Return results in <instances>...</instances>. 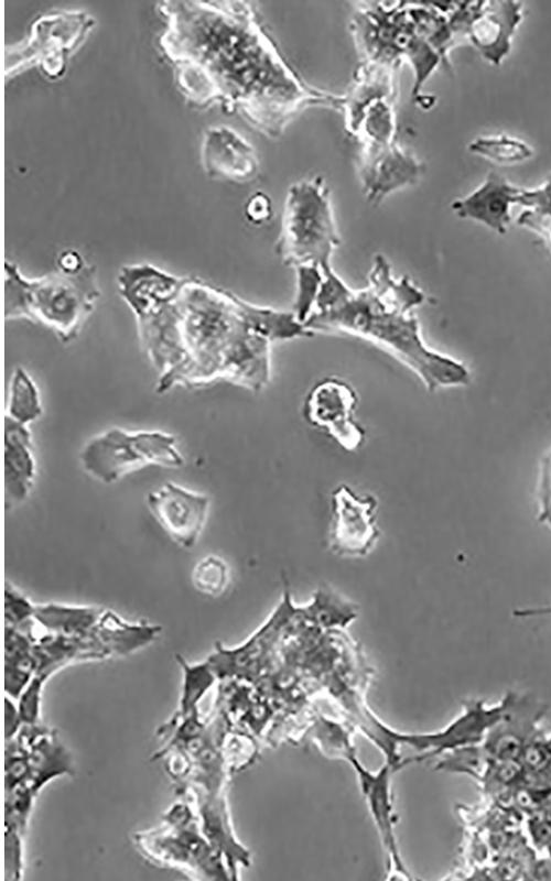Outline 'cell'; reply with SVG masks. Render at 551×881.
<instances>
[{"instance_id": "obj_17", "label": "cell", "mask_w": 551, "mask_h": 881, "mask_svg": "<svg viewBox=\"0 0 551 881\" xmlns=\"http://www.w3.org/2000/svg\"><path fill=\"white\" fill-rule=\"evenodd\" d=\"M32 626L33 620L19 627L4 624V689L13 698L20 697L36 672Z\"/></svg>"}, {"instance_id": "obj_32", "label": "cell", "mask_w": 551, "mask_h": 881, "mask_svg": "<svg viewBox=\"0 0 551 881\" xmlns=\"http://www.w3.org/2000/svg\"><path fill=\"white\" fill-rule=\"evenodd\" d=\"M58 271L67 274H76L83 271L87 264L82 255L75 250L63 251L57 259Z\"/></svg>"}, {"instance_id": "obj_33", "label": "cell", "mask_w": 551, "mask_h": 881, "mask_svg": "<svg viewBox=\"0 0 551 881\" xmlns=\"http://www.w3.org/2000/svg\"><path fill=\"white\" fill-rule=\"evenodd\" d=\"M22 724L20 714L18 708H15L9 699V696L6 697V708H4V738L6 741L12 739L15 735L18 729Z\"/></svg>"}, {"instance_id": "obj_23", "label": "cell", "mask_w": 551, "mask_h": 881, "mask_svg": "<svg viewBox=\"0 0 551 881\" xmlns=\"http://www.w3.org/2000/svg\"><path fill=\"white\" fill-rule=\"evenodd\" d=\"M177 663L183 670V690L177 716L184 717L196 709V704L216 679L208 661L188 664L183 656L176 654Z\"/></svg>"}, {"instance_id": "obj_15", "label": "cell", "mask_w": 551, "mask_h": 881, "mask_svg": "<svg viewBox=\"0 0 551 881\" xmlns=\"http://www.w3.org/2000/svg\"><path fill=\"white\" fill-rule=\"evenodd\" d=\"M203 161L209 175L236 182L251 181L259 170L253 148L226 127L213 128L206 133Z\"/></svg>"}, {"instance_id": "obj_22", "label": "cell", "mask_w": 551, "mask_h": 881, "mask_svg": "<svg viewBox=\"0 0 551 881\" xmlns=\"http://www.w3.org/2000/svg\"><path fill=\"white\" fill-rule=\"evenodd\" d=\"M468 150L498 164H517L533 155L526 142L505 134L478 137L468 144Z\"/></svg>"}, {"instance_id": "obj_24", "label": "cell", "mask_w": 551, "mask_h": 881, "mask_svg": "<svg viewBox=\"0 0 551 881\" xmlns=\"http://www.w3.org/2000/svg\"><path fill=\"white\" fill-rule=\"evenodd\" d=\"M490 759L482 743L462 747L442 754L436 769L463 773L482 782Z\"/></svg>"}, {"instance_id": "obj_34", "label": "cell", "mask_w": 551, "mask_h": 881, "mask_svg": "<svg viewBox=\"0 0 551 881\" xmlns=\"http://www.w3.org/2000/svg\"><path fill=\"white\" fill-rule=\"evenodd\" d=\"M542 614H551V606L543 608L518 609L514 611V616L519 618H528Z\"/></svg>"}, {"instance_id": "obj_6", "label": "cell", "mask_w": 551, "mask_h": 881, "mask_svg": "<svg viewBox=\"0 0 551 881\" xmlns=\"http://www.w3.org/2000/svg\"><path fill=\"white\" fill-rule=\"evenodd\" d=\"M515 693L508 692L499 703L488 706L484 700L469 699L463 706V711L443 729L435 732L404 733L383 728L387 760L397 761V746L406 744L420 752L400 761L398 770L402 766L420 762L430 758L442 755L452 750L483 743L489 730L503 718L509 708Z\"/></svg>"}, {"instance_id": "obj_25", "label": "cell", "mask_w": 551, "mask_h": 881, "mask_svg": "<svg viewBox=\"0 0 551 881\" xmlns=\"http://www.w3.org/2000/svg\"><path fill=\"white\" fill-rule=\"evenodd\" d=\"M228 581L229 568L223 558L215 555L202 558L192 573L194 588L206 596L222 595L227 588Z\"/></svg>"}, {"instance_id": "obj_28", "label": "cell", "mask_w": 551, "mask_h": 881, "mask_svg": "<svg viewBox=\"0 0 551 881\" xmlns=\"http://www.w3.org/2000/svg\"><path fill=\"white\" fill-rule=\"evenodd\" d=\"M315 732L321 748L325 751H331V755L347 760L350 754L356 752L348 735L333 721L323 720L317 722Z\"/></svg>"}, {"instance_id": "obj_27", "label": "cell", "mask_w": 551, "mask_h": 881, "mask_svg": "<svg viewBox=\"0 0 551 881\" xmlns=\"http://www.w3.org/2000/svg\"><path fill=\"white\" fill-rule=\"evenodd\" d=\"M35 605L22 592L4 585L3 614L4 624L19 627L34 620Z\"/></svg>"}, {"instance_id": "obj_8", "label": "cell", "mask_w": 551, "mask_h": 881, "mask_svg": "<svg viewBox=\"0 0 551 881\" xmlns=\"http://www.w3.org/2000/svg\"><path fill=\"white\" fill-rule=\"evenodd\" d=\"M333 518L329 547L344 557H361L376 545L380 532L375 524L377 500L370 494H356L342 485L332 494Z\"/></svg>"}, {"instance_id": "obj_4", "label": "cell", "mask_w": 551, "mask_h": 881, "mask_svg": "<svg viewBox=\"0 0 551 881\" xmlns=\"http://www.w3.org/2000/svg\"><path fill=\"white\" fill-rule=\"evenodd\" d=\"M341 243L328 187L321 176L302 180L288 189L281 232L276 253L294 270L329 269L334 251Z\"/></svg>"}, {"instance_id": "obj_1", "label": "cell", "mask_w": 551, "mask_h": 881, "mask_svg": "<svg viewBox=\"0 0 551 881\" xmlns=\"http://www.w3.org/2000/svg\"><path fill=\"white\" fill-rule=\"evenodd\" d=\"M121 296L136 315L141 348L159 372V393L218 381L260 392L270 381L271 342L314 334L292 311L259 306L154 265L139 271Z\"/></svg>"}, {"instance_id": "obj_9", "label": "cell", "mask_w": 551, "mask_h": 881, "mask_svg": "<svg viewBox=\"0 0 551 881\" xmlns=\"http://www.w3.org/2000/svg\"><path fill=\"white\" fill-rule=\"evenodd\" d=\"M209 503L208 496L170 481L147 496L153 518L183 548L196 544L207 520Z\"/></svg>"}, {"instance_id": "obj_18", "label": "cell", "mask_w": 551, "mask_h": 881, "mask_svg": "<svg viewBox=\"0 0 551 881\" xmlns=\"http://www.w3.org/2000/svg\"><path fill=\"white\" fill-rule=\"evenodd\" d=\"M201 802L199 814L205 838L222 856L226 857L231 873L238 863L247 866L249 863L248 852L235 841L223 797L212 795L208 800H201Z\"/></svg>"}, {"instance_id": "obj_2", "label": "cell", "mask_w": 551, "mask_h": 881, "mask_svg": "<svg viewBox=\"0 0 551 881\" xmlns=\"http://www.w3.org/2000/svg\"><path fill=\"white\" fill-rule=\"evenodd\" d=\"M424 300V292L409 276H393L391 264L378 253L361 290L350 289L333 269L325 271L304 326L312 333L339 331L374 342L411 369L429 391L468 384L465 365L424 342L413 314Z\"/></svg>"}, {"instance_id": "obj_20", "label": "cell", "mask_w": 551, "mask_h": 881, "mask_svg": "<svg viewBox=\"0 0 551 881\" xmlns=\"http://www.w3.org/2000/svg\"><path fill=\"white\" fill-rule=\"evenodd\" d=\"M42 411L41 395L35 381L23 367H17L10 380L6 415L28 425L39 418Z\"/></svg>"}, {"instance_id": "obj_31", "label": "cell", "mask_w": 551, "mask_h": 881, "mask_svg": "<svg viewBox=\"0 0 551 881\" xmlns=\"http://www.w3.org/2000/svg\"><path fill=\"white\" fill-rule=\"evenodd\" d=\"M272 214L270 198L261 192L252 195L246 205V216L255 224H262L270 219Z\"/></svg>"}, {"instance_id": "obj_14", "label": "cell", "mask_w": 551, "mask_h": 881, "mask_svg": "<svg viewBox=\"0 0 551 881\" xmlns=\"http://www.w3.org/2000/svg\"><path fill=\"white\" fill-rule=\"evenodd\" d=\"M521 191L501 175L490 172L479 187L454 200L451 208L460 218L477 221L504 235L511 220L510 208L518 204Z\"/></svg>"}, {"instance_id": "obj_7", "label": "cell", "mask_w": 551, "mask_h": 881, "mask_svg": "<svg viewBox=\"0 0 551 881\" xmlns=\"http://www.w3.org/2000/svg\"><path fill=\"white\" fill-rule=\"evenodd\" d=\"M357 403V393L347 381L325 377L306 394L303 416L311 425L326 431L346 450H355L365 439V429L355 420Z\"/></svg>"}, {"instance_id": "obj_11", "label": "cell", "mask_w": 551, "mask_h": 881, "mask_svg": "<svg viewBox=\"0 0 551 881\" xmlns=\"http://www.w3.org/2000/svg\"><path fill=\"white\" fill-rule=\"evenodd\" d=\"M424 172L421 161L396 144L359 157L363 192L372 205L399 188L415 184Z\"/></svg>"}, {"instance_id": "obj_12", "label": "cell", "mask_w": 551, "mask_h": 881, "mask_svg": "<svg viewBox=\"0 0 551 881\" xmlns=\"http://www.w3.org/2000/svg\"><path fill=\"white\" fill-rule=\"evenodd\" d=\"M544 714V706L536 699L515 693L509 708L482 743L489 759L518 761L527 743L539 732L538 725Z\"/></svg>"}, {"instance_id": "obj_10", "label": "cell", "mask_w": 551, "mask_h": 881, "mask_svg": "<svg viewBox=\"0 0 551 881\" xmlns=\"http://www.w3.org/2000/svg\"><path fill=\"white\" fill-rule=\"evenodd\" d=\"M347 761L356 773L361 795L387 853L389 872L393 871L399 878L410 879L395 833L396 816L391 791L393 766L386 762L377 771H370L361 764L356 752L350 754Z\"/></svg>"}, {"instance_id": "obj_19", "label": "cell", "mask_w": 551, "mask_h": 881, "mask_svg": "<svg viewBox=\"0 0 551 881\" xmlns=\"http://www.w3.org/2000/svg\"><path fill=\"white\" fill-rule=\"evenodd\" d=\"M105 609L95 606L63 603L35 605L34 620L50 633L75 635L89 631L101 618Z\"/></svg>"}, {"instance_id": "obj_16", "label": "cell", "mask_w": 551, "mask_h": 881, "mask_svg": "<svg viewBox=\"0 0 551 881\" xmlns=\"http://www.w3.org/2000/svg\"><path fill=\"white\" fill-rule=\"evenodd\" d=\"M3 483L8 500L23 501L35 478L32 435L28 425L8 415L3 421Z\"/></svg>"}, {"instance_id": "obj_30", "label": "cell", "mask_w": 551, "mask_h": 881, "mask_svg": "<svg viewBox=\"0 0 551 881\" xmlns=\"http://www.w3.org/2000/svg\"><path fill=\"white\" fill-rule=\"evenodd\" d=\"M21 840L20 833L6 828L4 833V870L6 879H19L21 872Z\"/></svg>"}, {"instance_id": "obj_3", "label": "cell", "mask_w": 551, "mask_h": 881, "mask_svg": "<svg viewBox=\"0 0 551 881\" xmlns=\"http://www.w3.org/2000/svg\"><path fill=\"white\" fill-rule=\"evenodd\" d=\"M100 295L94 265L76 274L57 271L28 279L14 263L4 262V320L29 319L53 330L63 342L78 336Z\"/></svg>"}, {"instance_id": "obj_35", "label": "cell", "mask_w": 551, "mask_h": 881, "mask_svg": "<svg viewBox=\"0 0 551 881\" xmlns=\"http://www.w3.org/2000/svg\"><path fill=\"white\" fill-rule=\"evenodd\" d=\"M539 475L551 478V448L544 455L541 461Z\"/></svg>"}, {"instance_id": "obj_13", "label": "cell", "mask_w": 551, "mask_h": 881, "mask_svg": "<svg viewBox=\"0 0 551 881\" xmlns=\"http://www.w3.org/2000/svg\"><path fill=\"white\" fill-rule=\"evenodd\" d=\"M521 20L520 2L480 1L468 42L487 62L499 65L510 51L511 40Z\"/></svg>"}, {"instance_id": "obj_29", "label": "cell", "mask_w": 551, "mask_h": 881, "mask_svg": "<svg viewBox=\"0 0 551 881\" xmlns=\"http://www.w3.org/2000/svg\"><path fill=\"white\" fill-rule=\"evenodd\" d=\"M43 682L41 677L34 676L19 697L18 710L24 725H35L37 721Z\"/></svg>"}, {"instance_id": "obj_21", "label": "cell", "mask_w": 551, "mask_h": 881, "mask_svg": "<svg viewBox=\"0 0 551 881\" xmlns=\"http://www.w3.org/2000/svg\"><path fill=\"white\" fill-rule=\"evenodd\" d=\"M518 204L526 207L518 224L534 230L551 247V177L539 188H522Z\"/></svg>"}, {"instance_id": "obj_26", "label": "cell", "mask_w": 551, "mask_h": 881, "mask_svg": "<svg viewBox=\"0 0 551 881\" xmlns=\"http://www.w3.org/2000/svg\"><path fill=\"white\" fill-rule=\"evenodd\" d=\"M295 272L296 294L292 313L295 315L296 319L304 325V322L314 311L324 273L322 270L312 267L299 268Z\"/></svg>"}, {"instance_id": "obj_5", "label": "cell", "mask_w": 551, "mask_h": 881, "mask_svg": "<svg viewBox=\"0 0 551 881\" xmlns=\"http://www.w3.org/2000/svg\"><path fill=\"white\" fill-rule=\"evenodd\" d=\"M83 468L104 483L147 466L180 468L185 459L174 435L112 427L91 438L80 453Z\"/></svg>"}]
</instances>
